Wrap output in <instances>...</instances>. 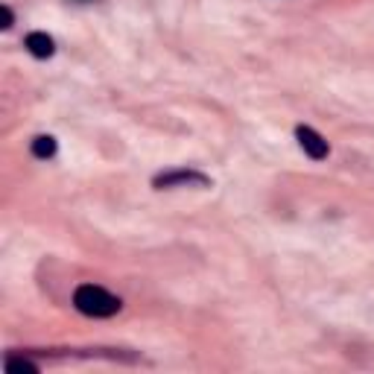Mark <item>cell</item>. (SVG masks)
Masks as SVG:
<instances>
[{
    "label": "cell",
    "instance_id": "obj_4",
    "mask_svg": "<svg viewBox=\"0 0 374 374\" xmlns=\"http://www.w3.org/2000/svg\"><path fill=\"white\" fill-rule=\"evenodd\" d=\"M24 44H26V50L33 53L36 59H50L56 53V44H53V38L47 33H29Z\"/></svg>",
    "mask_w": 374,
    "mask_h": 374
},
{
    "label": "cell",
    "instance_id": "obj_3",
    "mask_svg": "<svg viewBox=\"0 0 374 374\" xmlns=\"http://www.w3.org/2000/svg\"><path fill=\"white\" fill-rule=\"evenodd\" d=\"M153 185H155L158 190L176 187V185H199V187H208V178H205L202 173H193V170H176V173H161Z\"/></svg>",
    "mask_w": 374,
    "mask_h": 374
},
{
    "label": "cell",
    "instance_id": "obj_1",
    "mask_svg": "<svg viewBox=\"0 0 374 374\" xmlns=\"http://www.w3.org/2000/svg\"><path fill=\"white\" fill-rule=\"evenodd\" d=\"M73 304H77V310L85 313V316L109 319L120 310V298H114L102 287H94V283H82V287H77V293H73Z\"/></svg>",
    "mask_w": 374,
    "mask_h": 374
},
{
    "label": "cell",
    "instance_id": "obj_8",
    "mask_svg": "<svg viewBox=\"0 0 374 374\" xmlns=\"http://www.w3.org/2000/svg\"><path fill=\"white\" fill-rule=\"evenodd\" d=\"M79 3H88V0H79Z\"/></svg>",
    "mask_w": 374,
    "mask_h": 374
},
{
    "label": "cell",
    "instance_id": "obj_6",
    "mask_svg": "<svg viewBox=\"0 0 374 374\" xmlns=\"http://www.w3.org/2000/svg\"><path fill=\"white\" fill-rule=\"evenodd\" d=\"M21 371L36 374L38 366H36V363H29V360H21V357H9V360H6V374H21Z\"/></svg>",
    "mask_w": 374,
    "mask_h": 374
},
{
    "label": "cell",
    "instance_id": "obj_7",
    "mask_svg": "<svg viewBox=\"0 0 374 374\" xmlns=\"http://www.w3.org/2000/svg\"><path fill=\"white\" fill-rule=\"evenodd\" d=\"M0 15H3V24H0V26L9 29V26H12V21H15V18H12V9H9V6H3V9H0Z\"/></svg>",
    "mask_w": 374,
    "mask_h": 374
},
{
    "label": "cell",
    "instance_id": "obj_5",
    "mask_svg": "<svg viewBox=\"0 0 374 374\" xmlns=\"http://www.w3.org/2000/svg\"><path fill=\"white\" fill-rule=\"evenodd\" d=\"M33 155L36 158H53L56 155V138H50V134H38V138L33 141Z\"/></svg>",
    "mask_w": 374,
    "mask_h": 374
},
{
    "label": "cell",
    "instance_id": "obj_2",
    "mask_svg": "<svg viewBox=\"0 0 374 374\" xmlns=\"http://www.w3.org/2000/svg\"><path fill=\"white\" fill-rule=\"evenodd\" d=\"M295 138H298L302 149H304V153H307L313 161H322V158H327V153H331L327 141L322 138L316 129H310V126H298V129H295Z\"/></svg>",
    "mask_w": 374,
    "mask_h": 374
}]
</instances>
